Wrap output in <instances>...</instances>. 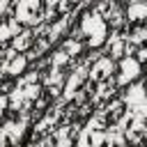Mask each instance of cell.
Instances as JSON below:
<instances>
[{"label": "cell", "mask_w": 147, "mask_h": 147, "mask_svg": "<svg viewBox=\"0 0 147 147\" xmlns=\"http://www.w3.org/2000/svg\"><path fill=\"white\" fill-rule=\"evenodd\" d=\"M11 37V30H9V25H0V44L5 41V39H9Z\"/></svg>", "instance_id": "cell-16"}, {"label": "cell", "mask_w": 147, "mask_h": 147, "mask_svg": "<svg viewBox=\"0 0 147 147\" xmlns=\"http://www.w3.org/2000/svg\"><path fill=\"white\" fill-rule=\"evenodd\" d=\"M21 90H23V94H25V99H28V101L37 99V96H39V92H41V87H39V85H34V83H25V85H21Z\"/></svg>", "instance_id": "cell-10"}, {"label": "cell", "mask_w": 147, "mask_h": 147, "mask_svg": "<svg viewBox=\"0 0 147 147\" xmlns=\"http://www.w3.org/2000/svg\"><path fill=\"white\" fill-rule=\"evenodd\" d=\"M85 2H92V0H85Z\"/></svg>", "instance_id": "cell-21"}, {"label": "cell", "mask_w": 147, "mask_h": 147, "mask_svg": "<svg viewBox=\"0 0 147 147\" xmlns=\"http://www.w3.org/2000/svg\"><path fill=\"white\" fill-rule=\"evenodd\" d=\"M64 51H67L69 55H80V51H83V44H80V41H74V39H69V41L64 44Z\"/></svg>", "instance_id": "cell-12"}, {"label": "cell", "mask_w": 147, "mask_h": 147, "mask_svg": "<svg viewBox=\"0 0 147 147\" xmlns=\"http://www.w3.org/2000/svg\"><path fill=\"white\" fill-rule=\"evenodd\" d=\"M39 0H18L16 2V18L18 23H30L34 25L39 21Z\"/></svg>", "instance_id": "cell-2"}, {"label": "cell", "mask_w": 147, "mask_h": 147, "mask_svg": "<svg viewBox=\"0 0 147 147\" xmlns=\"http://www.w3.org/2000/svg\"><path fill=\"white\" fill-rule=\"evenodd\" d=\"M67 60H69V53H67V51L62 48V51H57V53L53 55V67H62V64H64Z\"/></svg>", "instance_id": "cell-13"}, {"label": "cell", "mask_w": 147, "mask_h": 147, "mask_svg": "<svg viewBox=\"0 0 147 147\" xmlns=\"http://www.w3.org/2000/svg\"><path fill=\"white\" fill-rule=\"evenodd\" d=\"M64 28H67V18L57 21V25H53V30H51V37H57V34H62V32H64Z\"/></svg>", "instance_id": "cell-15"}, {"label": "cell", "mask_w": 147, "mask_h": 147, "mask_svg": "<svg viewBox=\"0 0 147 147\" xmlns=\"http://www.w3.org/2000/svg\"><path fill=\"white\" fill-rule=\"evenodd\" d=\"M126 16H129V21H142V18L147 16V2L133 0V2L129 5V9H126Z\"/></svg>", "instance_id": "cell-8"}, {"label": "cell", "mask_w": 147, "mask_h": 147, "mask_svg": "<svg viewBox=\"0 0 147 147\" xmlns=\"http://www.w3.org/2000/svg\"><path fill=\"white\" fill-rule=\"evenodd\" d=\"M85 69H76L69 78H67V85H64V99H74V94H76V90L80 87V83L85 80Z\"/></svg>", "instance_id": "cell-6"}, {"label": "cell", "mask_w": 147, "mask_h": 147, "mask_svg": "<svg viewBox=\"0 0 147 147\" xmlns=\"http://www.w3.org/2000/svg\"><path fill=\"white\" fill-rule=\"evenodd\" d=\"M9 106V96H5V94H0V115L5 113V108Z\"/></svg>", "instance_id": "cell-17"}, {"label": "cell", "mask_w": 147, "mask_h": 147, "mask_svg": "<svg viewBox=\"0 0 147 147\" xmlns=\"http://www.w3.org/2000/svg\"><path fill=\"white\" fill-rule=\"evenodd\" d=\"M25 64H28V57H25V55H16V53L11 51V53H7V60H5V64H2V74H7V76H18V74L25 69Z\"/></svg>", "instance_id": "cell-4"}, {"label": "cell", "mask_w": 147, "mask_h": 147, "mask_svg": "<svg viewBox=\"0 0 147 147\" xmlns=\"http://www.w3.org/2000/svg\"><path fill=\"white\" fill-rule=\"evenodd\" d=\"M30 41H32V34H30V32H18L16 39H14V48H16V51H23V48L30 46Z\"/></svg>", "instance_id": "cell-9"}, {"label": "cell", "mask_w": 147, "mask_h": 147, "mask_svg": "<svg viewBox=\"0 0 147 147\" xmlns=\"http://www.w3.org/2000/svg\"><path fill=\"white\" fill-rule=\"evenodd\" d=\"M69 2H78V0H69Z\"/></svg>", "instance_id": "cell-20"}, {"label": "cell", "mask_w": 147, "mask_h": 147, "mask_svg": "<svg viewBox=\"0 0 147 147\" xmlns=\"http://www.w3.org/2000/svg\"><path fill=\"white\" fill-rule=\"evenodd\" d=\"M147 99V94H145V87L142 85H131L129 90H126V94H124V101L129 103V108H136L140 101H145Z\"/></svg>", "instance_id": "cell-7"}, {"label": "cell", "mask_w": 147, "mask_h": 147, "mask_svg": "<svg viewBox=\"0 0 147 147\" xmlns=\"http://www.w3.org/2000/svg\"><path fill=\"white\" fill-rule=\"evenodd\" d=\"M7 142V133H5V126H0V145Z\"/></svg>", "instance_id": "cell-18"}, {"label": "cell", "mask_w": 147, "mask_h": 147, "mask_svg": "<svg viewBox=\"0 0 147 147\" xmlns=\"http://www.w3.org/2000/svg\"><path fill=\"white\" fill-rule=\"evenodd\" d=\"M25 101H28V99H25V94H23V90H21V87H18V90H14V92L9 94V106H11V108H21Z\"/></svg>", "instance_id": "cell-11"}, {"label": "cell", "mask_w": 147, "mask_h": 147, "mask_svg": "<svg viewBox=\"0 0 147 147\" xmlns=\"http://www.w3.org/2000/svg\"><path fill=\"white\" fill-rule=\"evenodd\" d=\"M80 30L90 37L87 44L92 48H96V46H101L106 41V23H103V18L99 14H85L83 21H80Z\"/></svg>", "instance_id": "cell-1"}, {"label": "cell", "mask_w": 147, "mask_h": 147, "mask_svg": "<svg viewBox=\"0 0 147 147\" xmlns=\"http://www.w3.org/2000/svg\"><path fill=\"white\" fill-rule=\"evenodd\" d=\"M138 74H140V64H138V60H136V57H124V60L119 62L117 85H126V83H131L133 78H138Z\"/></svg>", "instance_id": "cell-3"}, {"label": "cell", "mask_w": 147, "mask_h": 147, "mask_svg": "<svg viewBox=\"0 0 147 147\" xmlns=\"http://www.w3.org/2000/svg\"><path fill=\"white\" fill-rule=\"evenodd\" d=\"M113 69H115L113 60H110V57H101V60L94 62L90 76H92V80H103V78H108V76L113 74Z\"/></svg>", "instance_id": "cell-5"}, {"label": "cell", "mask_w": 147, "mask_h": 147, "mask_svg": "<svg viewBox=\"0 0 147 147\" xmlns=\"http://www.w3.org/2000/svg\"><path fill=\"white\" fill-rule=\"evenodd\" d=\"M57 2H60V0H46V5H48V7H55Z\"/></svg>", "instance_id": "cell-19"}, {"label": "cell", "mask_w": 147, "mask_h": 147, "mask_svg": "<svg viewBox=\"0 0 147 147\" xmlns=\"http://www.w3.org/2000/svg\"><path fill=\"white\" fill-rule=\"evenodd\" d=\"M124 46H126L124 41H119L117 37H113V57H119L124 53Z\"/></svg>", "instance_id": "cell-14"}, {"label": "cell", "mask_w": 147, "mask_h": 147, "mask_svg": "<svg viewBox=\"0 0 147 147\" xmlns=\"http://www.w3.org/2000/svg\"><path fill=\"white\" fill-rule=\"evenodd\" d=\"M145 2H147V0H145Z\"/></svg>", "instance_id": "cell-22"}]
</instances>
